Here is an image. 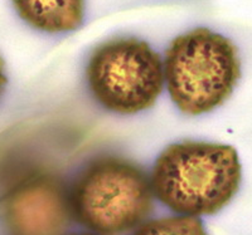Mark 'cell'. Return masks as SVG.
Listing matches in <instances>:
<instances>
[{"label": "cell", "instance_id": "1", "mask_svg": "<svg viewBox=\"0 0 252 235\" xmlns=\"http://www.w3.org/2000/svg\"><path fill=\"white\" fill-rule=\"evenodd\" d=\"M242 167L235 147L183 141L166 147L153 167V194L186 216L212 215L240 189Z\"/></svg>", "mask_w": 252, "mask_h": 235}, {"label": "cell", "instance_id": "2", "mask_svg": "<svg viewBox=\"0 0 252 235\" xmlns=\"http://www.w3.org/2000/svg\"><path fill=\"white\" fill-rule=\"evenodd\" d=\"M163 68L170 98L187 116L220 107L232 95L241 76L235 44L207 28L175 38L165 52Z\"/></svg>", "mask_w": 252, "mask_h": 235}, {"label": "cell", "instance_id": "3", "mask_svg": "<svg viewBox=\"0 0 252 235\" xmlns=\"http://www.w3.org/2000/svg\"><path fill=\"white\" fill-rule=\"evenodd\" d=\"M153 189L143 170L119 157L94 160L69 191L72 215L87 229L120 235L139 227L153 209Z\"/></svg>", "mask_w": 252, "mask_h": 235}, {"label": "cell", "instance_id": "4", "mask_svg": "<svg viewBox=\"0 0 252 235\" xmlns=\"http://www.w3.org/2000/svg\"><path fill=\"white\" fill-rule=\"evenodd\" d=\"M87 86L98 104L119 115L154 106L163 91L160 55L144 40L118 38L94 49L86 68Z\"/></svg>", "mask_w": 252, "mask_h": 235}, {"label": "cell", "instance_id": "5", "mask_svg": "<svg viewBox=\"0 0 252 235\" xmlns=\"http://www.w3.org/2000/svg\"><path fill=\"white\" fill-rule=\"evenodd\" d=\"M71 215L69 194L60 181L46 176L22 183L4 205V219L13 235H63Z\"/></svg>", "mask_w": 252, "mask_h": 235}, {"label": "cell", "instance_id": "6", "mask_svg": "<svg viewBox=\"0 0 252 235\" xmlns=\"http://www.w3.org/2000/svg\"><path fill=\"white\" fill-rule=\"evenodd\" d=\"M20 18L46 33L77 29L85 17V0H13Z\"/></svg>", "mask_w": 252, "mask_h": 235}, {"label": "cell", "instance_id": "7", "mask_svg": "<svg viewBox=\"0 0 252 235\" xmlns=\"http://www.w3.org/2000/svg\"><path fill=\"white\" fill-rule=\"evenodd\" d=\"M131 235H207V233L198 218L181 215L141 224Z\"/></svg>", "mask_w": 252, "mask_h": 235}, {"label": "cell", "instance_id": "8", "mask_svg": "<svg viewBox=\"0 0 252 235\" xmlns=\"http://www.w3.org/2000/svg\"><path fill=\"white\" fill-rule=\"evenodd\" d=\"M6 83V76L4 73V66H3V62L0 59V95H1V92H3L4 87H5Z\"/></svg>", "mask_w": 252, "mask_h": 235}, {"label": "cell", "instance_id": "9", "mask_svg": "<svg viewBox=\"0 0 252 235\" xmlns=\"http://www.w3.org/2000/svg\"><path fill=\"white\" fill-rule=\"evenodd\" d=\"M72 235H98V234H92V233H80V234H72Z\"/></svg>", "mask_w": 252, "mask_h": 235}]
</instances>
